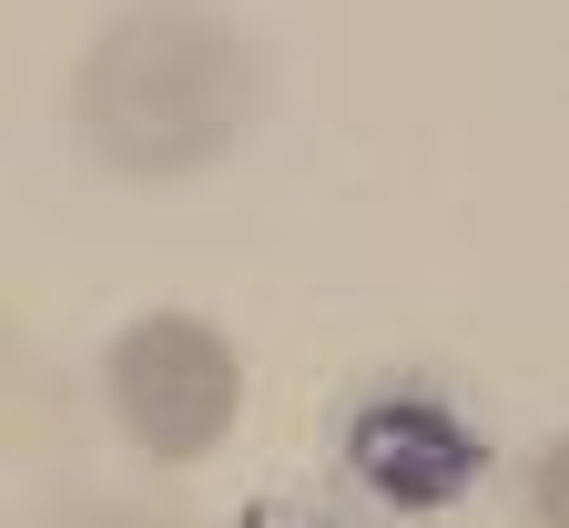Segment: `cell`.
<instances>
[{
  "label": "cell",
  "mask_w": 569,
  "mask_h": 528,
  "mask_svg": "<svg viewBox=\"0 0 569 528\" xmlns=\"http://www.w3.org/2000/svg\"><path fill=\"white\" fill-rule=\"evenodd\" d=\"M529 528H569V437L529 458Z\"/></svg>",
  "instance_id": "6"
},
{
  "label": "cell",
  "mask_w": 569,
  "mask_h": 528,
  "mask_svg": "<svg viewBox=\"0 0 569 528\" xmlns=\"http://www.w3.org/2000/svg\"><path fill=\"white\" fill-rule=\"evenodd\" d=\"M71 122L92 163L132 183H183L224 163L254 122V41L203 0H132L71 71Z\"/></svg>",
  "instance_id": "1"
},
{
  "label": "cell",
  "mask_w": 569,
  "mask_h": 528,
  "mask_svg": "<svg viewBox=\"0 0 569 528\" xmlns=\"http://www.w3.org/2000/svg\"><path fill=\"white\" fill-rule=\"evenodd\" d=\"M51 528H193V518L163 498H71V508H51Z\"/></svg>",
  "instance_id": "5"
},
{
  "label": "cell",
  "mask_w": 569,
  "mask_h": 528,
  "mask_svg": "<svg viewBox=\"0 0 569 528\" xmlns=\"http://www.w3.org/2000/svg\"><path fill=\"white\" fill-rule=\"evenodd\" d=\"M234 528H346V518H326V508H244Z\"/></svg>",
  "instance_id": "7"
},
{
  "label": "cell",
  "mask_w": 569,
  "mask_h": 528,
  "mask_svg": "<svg viewBox=\"0 0 569 528\" xmlns=\"http://www.w3.org/2000/svg\"><path fill=\"white\" fill-rule=\"evenodd\" d=\"M102 387H112V417L122 437L142 447L153 468H193L213 458V447L234 437L244 417V356L224 326H203L183 306H153V316H132L102 356Z\"/></svg>",
  "instance_id": "2"
},
{
  "label": "cell",
  "mask_w": 569,
  "mask_h": 528,
  "mask_svg": "<svg viewBox=\"0 0 569 528\" xmlns=\"http://www.w3.org/2000/svg\"><path fill=\"white\" fill-rule=\"evenodd\" d=\"M346 478L397 518H438L488 478V427L427 376H387L346 417Z\"/></svg>",
  "instance_id": "3"
},
{
  "label": "cell",
  "mask_w": 569,
  "mask_h": 528,
  "mask_svg": "<svg viewBox=\"0 0 569 528\" xmlns=\"http://www.w3.org/2000/svg\"><path fill=\"white\" fill-rule=\"evenodd\" d=\"M71 468V407H61V376L41 346H21L0 326V528H21L51 508Z\"/></svg>",
  "instance_id": "4"
}]
</instances>
